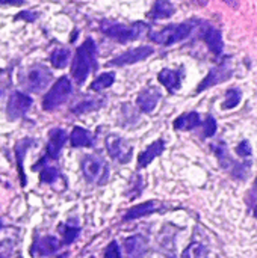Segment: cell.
<instances>
[{
    "label": "cell",
    "instance_id": "1",
    "mask_svg": "<svg viewBox=\"0 0 257 258\" xmlns=\"http://www.w3.org/2000/svg\"><path fill=\"white\" fill-rule=\"evenodd\" d=\"M94 70H97V45L92 38H88L76 50L71 65V76L76 83L82 85Z\"/></svg>",
    "mask_w": 257,
    "mask_h": 258
},
{
    "label": "cell",
    "instance_id": "2",
    "mask_svg": "<svg viewBox=\"0 0 257 258\" xmlns=\"http://www.w3.org/2000/svg\"><path fill=\"white\" fill-rule=\"evenodd\" d=\"M100 30L101 33H105L106 36H109L111 39L126 44L130 41H135L138 38H141L144 33H147L148 27L147 24L138 21L133 24H121V23H114V21H103L100 24Z\"/></svg>",
    "mask_w": 257,
    "mask_h": 258
},
{
    "label": "cell",
    "instance_id": "3",
    "mask_svg": "<svg viewBox=\"0 0 257 258\" xmlns=\"http://www.w3.org/2000/svg\"><path fill=\"white\" fill-rule=\"evenodd\" d=\"M194 30V21H186V23H180V24H171L164 27L159 32H153L150 33V39L156 44L161 45H173L176 42H180L183 39H186L191 32Z\"/></svg>",
    "mask_w": 257,
    "mask_h": 258
},
{
    "label": "cell",
    "instance_id": "4",
    "mask_svg": "<svg viewBox=\"0 0 257 258\" xmlns=\"http://www.w3.org/2000/svg\"><path fill=\"white\" fill-rule=\"evenodd\" d=\"M71 91H73V85H71L68 77L64 76V77L58 79L56 83L50 88V91L42 98V109L44 110H55L56 107H59L62 103L67 101Z\"/></svg>",
    "mask_w": 257,
    "mask_h": 258
},
{
    "label": "cell",
    "instance_id": "5",
    "mask_svg": "<svg viewBox=\"0 0 257 258\" xmlns=\"http://www.w3.org/2000/svg\"><path fill=\"white\" fill-rule=\"evenodd\" d=\"M80 166L85 178L91 183L103 184L109 178V169L106 162L97 156H85Z\"/></svg>",
    "mask_w": 257,
    "mask_h": 258
},
{
    "label": "cell",
    "instance_id": "6",
    "mask_svg": "<svg viewBox=\"0 0 257 258\" xmlns=\"http://www.w3.org/2000/svg\"><path fill=\"white\" fill-rule=\"evenodd\" d=\"M52 82V73L47 67L44 65H35L27 70L26 79H24V86L30 92H41L45 89Z\"/></svg>",
    "mask_w": 257,
    "mask_h": 258
},
{
    "label": "cell",
    "instance_id": "7",
    "mask_svg": "<svg viewBox=\"0 0 257 258\" xmlns=\"http://www.w3.org/2000/svg\"><path fill=\"white\" fill-rule=\"evenodd\" d=\"M106 150H108V154L120 163H129L133 157L132 145L126 139L115 136V135H111L106 138Z\"/></svg>",
    "mask_w": 257,
    "mask_h": 258
},
{
    "label": "cell",
    "instance_id": "8",
    "mask_svg": "<svg viewBox=\"0 0 257 258\" xmlns=\"http://www.w3.org/2000/svg\"><path fill=\"white\" fill-rule=\"evenodd\" d=\"M155 53V50L150 45H141L136 48H130L124 53H121L120 56L111 59L108 62V65L111 67H126V65H133L136 62H142L147 57H150Z\"/></svg>",
    "mask_w": 257,
    "mask_h": 258
},
{
    "label": "cell",
    "instance_id": "9",
    "mask_svg": "<svg viewBox=\"0 0 257 258\" xmlns=\"http://www.w3.org/2000/svg\"><path fill=\"white\" fill-rule=\"evenodd\" d=\"M32 106V98L20 91H15L11 94L9 100H8V106H6V113L9 119H18L23 115H26V112L30 109Z\"/></svg>",
    "mask_w": 257,
    "mask_h": 258
},
{
    "label": "cell",
    "instance_id": "10",
    "mask_svg": "<svg viewBox=\"0 0 257 258\" xmlns=\"http://www.w3.org/2000/svg\"><path fill=\"white\" fill-rule=\"evenodd\" d=\"M230 77H232V68L229 63H223L217 68H212L209 71V74L204 77V80L200 83V86L197 88V92L206 91L208 88H212L218 83H223V82L229 80Z\"/></svg>",
    "mask_w": 257,
    "mask_h": 258
},
{
    "label": "cell",
    "instance_id": "11",
    "mask_svg": "<svg viewBox=\"0 0 257 258\" xmlns=\"http://www.w3.org/2000/svg\"><path fill=\"white\" fill-rule=\"evenodd\" d=\"M161 97H162V94L156 86H148V88H145V89H142L139 92V95L136 98V104H138L141 112L151 113L156 109Z\"/></svg>",
    "mask_w": 257,
    "mask_h": 258
},
{
    "label": "cell",
    "instance_id": "12",
    "mask_svg": "<svg viewBox=\"0 0 257 258\" xmlns=\"http://www.w3.org/2000/svg\"><path fill=\"white\" fill-rule=\"evenodd\" d=\"M67 142V133L64 128H53L48 132V142H47V156L48 159H59V154Z\"/></svg>",
    "mask_w": 257,
    "mask_h": 258
},
{
    "label": "cell",
    "instance_id": "13",
    "mask_svg": "<svg viewBox=\"0 0 257 258\" xmlns=\"http://www.w3.org/2000/svg\"><path fill=\"white\" fill-rule=\"evenodd\" d=\"M124 251L129 258H142L147 252V240L139 234L130 236L124 240Z\"/></svg>",
    "mask_w": 257,
    "mask_h": 258
},
{
    "label": "cell",
    "instance_id": "14",
    "mask_svg": "<svg viewBox=\"0 0 257 258\" xmlns=\"http://www.w3.org/2000/svg\"><path fill=\"white\" fill-rule=\"evenodd\" d=\"M164 148H165V142H164L162 139H158V141H155L151 145H148L147 150L142 151V153L138 156V165H139V168H147L158 156L162 154Z\"/></svg>",
    "mask_w": 257,
    "mask_h": 258
},
{
    "label": "cell",
    "instance_id": "15",
    "mask_svg": "<svg viewBox=\"0 0 257 258\" xmlns=\"http://www.w3.org/2000/svg\"><path fill=\"white\" fill-rule=\"evenodd\" d=\"M159 203L158 201H147V203H142V204H138L135 207H132L130 210H127V213L124 215V221H133V219H139V218H144L147 215H151L155 212L159 210Z\"/></svg>",
    "mask_w": 257,
    "mask_h": 258
},
{
    "label": "cell",
    "instance_id": "16",
    "mask_svg": "<svg viewBox=\"0 0 257 258\" xmlns=\"http://www.w3.org/2000/svg\"><path fill=\"white\" fill-rule=\"evenodd\" d=\"M203 39H204V42L208 44L209 50H211L214 54L220 56V54L223 53V50H224V42H223V35H221V32H220L218 29H215V27H208V29L204 30V33H203Z\"/></svg>",
    "mask_w": 257,
    "mask_h": 258
},
{
    "label": "cell",
    "instance_id": "17",
    "mask_svg": "<svg viewBox=\"0 0 257 258\" xmlns=\"http://www.w3.org/2000/svg\"><path fill=\"white\" fill-rule=\"evenodd\" d=\"M158 79L170 92H174V91H177L180 88L182 74L179 71H174V70H170V68H164L158 74Z\"/></svg>",
    "mask_w": 257,
    "mask_h": 258
},
{
    "label": "cell",
    "instance_id": "18",
    "mask_svg": "<svg viewBox=\"0 0 257 258\" xmlns=\"http://www.w3.org/2000/svg\"><path fill=\"white\" fill-rule=\"evenodd\" d=\"M174 12L176 8L170 0H156L148 12V17L153 20H164V18H170Z\"/></svg>",
    "mask_w": 257,
    "mask_h": 258
},
{
    "label": "cell",
    "instance_id": "19",
    "mask_svg": "<svg viewBox=\"0 0 257 258\" xmlns=\"http://www.w3.org/2000/svg\"><path fill=\"white\" fill-rule=\"evenodd\" d=\"M200 124H201L200 115L195 113V112H188V113L180 115V116L174 121V128H176V130L186 132V130H192V128H195V127H198Z\"/></svg>",
    "mask_w": 257,
    "mask_h": 258
},
{
    "label": "cell",
    "instance_id": "20",
    "mask_svg": "<svg viewBox=\"0 0 257 258\" xmlns=\"http://www.w3.org/2000/svg\"><path fill=\"white\" fill-rule=\"evenodd\" d=\"M70 141H71V145L76 147V148L92 147V142H94L92 135H91L86 128H83V127H74V128L71 130V138H70Z\"/></svg>",
    "mask_w": 257,
    "mask_h": 258
},
{
    "label": "cell",
    "instance_id": "21",
    "mask_svg": "<svg viewBox=\"0 0 257 258\" xmlns=\"http://www.w3.org/2000/svg\"><path fill=\"white\" fill-rule=\"evenodd\" d=\"M59 246H61L59 240L53 236H44V237L38 239L36 245H35L39 255H50V254L56 252L59 249Z\"/></svg>",
    "mask_w": 257,
    "mask_h": 258
},
{
    "label": "cell",
    "instance_id": "22",
    "mask_svg": "<svg viewBox=\"0 0 257 258\" xmlns=\"http://www.w3.org/2000/svg\"><path fill=\"white\" fill-rule=\"evenodd\" d=\"M70 60V50L68 48H56L50 54V62L55 68H65Z\"/></svg>",
    "mask_w": 257,
    "mask_h": 258
},
{
    "label": "cell",
    "instance_id": "23",
    "mask_svg": "<svg viewBox=\"0 0 257 258\" xmlns=\"http://www.w3.org/2000/svg\"><path fill=\"white\" fill-rule=\"evenodd\" d=\"M114 82H115V73H112V71H111V73H103V74H100V76L91 83V89L100 92V91L108 89L109 86H112Z\"/></svg>",
    "mask_w": 257,
    "mask_h": 258
},
{
    "label": "cell",
    "instance_id": "24",
    "mask_svg": "<svg viewBox=\"0 0 257 258\" xmlns=\"http://www.w3.org/2000/svg\"><path fill=\"white\" fill-rule=\"evenodd\" d=\"M32 144H33L32 139H21V141L15 145V157H17L18 171H20V175H21L23 183H24V177H23V156L27 153V150L30 148Z\"/></svg>",
    "mask_w": 257,
    "mask_h": 258
},
{
    "label": "cell",
    "instance_id": "25",
    "mask_svg": "<svg viewBox=\"0 0 257 258\" xmlns=\"http://www.w3.org/2000/svg\"><path fill=\"white\" fill-rule=\"evenodd\" d=\"M182 258H209V252L204 245L194 242L183 251Z\"/></svg>",
    "mask_w": 257,
    "mask_h": 258
},
{
    "label": "cell",
    "instance_id": "26",
    "mask_svg": "<svg viewBox=\"0 0 257 258\" xmlns=\"http://www.w3.org/2000/svg\"><path fill=\"white\" fill-rule=\"evenodd\" d=\"M59 231L62 234V240H64L65 245L73 243L77 239L79 233H80V230L77 227H71V225H61L59 227Z\"/></svg>",
    "mask_w": 257,
    "mask_h": 258
},
{
    "label": "cell",
    "instance_id": "27",
    "mask_svg": "<svg viewBox=\"0 0 257 258\" xmlns=\"http://www.w3.org/2000/svg\"><path fill=\"white\" fill-rule=\"evenodd\" d=\"M241 91L239 89H229L226 94V101L223 103V109H233L241 103Z\"/></svg>",
    "mask_w": 257,
    "mask_h": 258
},
{
    "label": "cell",
    "instance_id": "28",
    "mask_svg": "<svg viewBox=\"0 0 257 258\" xmlns=\"http://www.w3.org/2000/svg\"><path fill=\"white\" fill-rule=\"evenodd\" d=\"M103 104V101H98V100H85V101H82L80 104H77L74 109H73V113H77V115H80V113H85V112H89V110H95V109H98L100 106Z\"/></svg>",
    "mask_w": 257,
    "mask_h": 258
},
{
    "label": "cell",
    "instance_id": "29",
    "mask_svg": "<svg viewBox=\"0 0 257 258\" xmlns=\"http://www.w3.org/2000/svg\"><path fill=\"white\" fill-rule=\"evenodd\" d=\"M59 177V171H58V168H52V166H47V168H44L41 172H39V178H41V181L42 183H53V181H56V178Z\"/></svg>",
    "mask_w": 257,
    "mask_h": 258
},
{
    "label": "cell",
    "instance_id": "30",
    "mask_svg": "<svg viewBox=\"0 0 257 258\" xmlns=\"http://www.w3.org/2000/svg\"><path fill=\"white\" fill-rule=\"evenodd\" d=\"M103 258H123L121 257V251H120V246L117 242H111L105 251V255Z\"/></svg>",
    "mask_w": 257,
    "mask_h": 258
},
{
    "label": "cell",
    "instance_id": "31",
    "mask_svg": "<svg viewBox=\"0 0 257 258\" xmlns=\"http://www.w3.org/2000/svg\"><path fill=\"white\" fill-rule=\"evenodd\" d=\"M215 132H217V121H215V118L208 116L204 121V136L211 138V136H214Z\"/></svg>",
    "mask_w": 257,
    "mask_h": 258
},
{
    "label": "cell",
    "instance_id": "32",
    "mask_svg": "<svg viewBox=\"0 0 257 258\" xmlns=\"http://www.w3.org/2000/svg\"><path fill=\"white\" fill-rule=\"evenodd\" d=\"M236 151H238V154H239L241 157H248V156H251V147H250V144H248L247 141H242V142L238 145Z\"/></svg>",
    "mask_w": 257,
    "mask_h": 258
},
{
    "label": "cell",
    "instance_id": "33",
    "mask_svg": "<svg viewBox=\"0 0 257 258\" xmlns=\"http://www.w3.org/2000/svg\"><path fill=\"white\" fill-rule=\"evenodd\" d=\"M38 15L35 12H30V11H26V12H21L17 15V18H23V20H27V21H33Z\"/></svg>",
    "mask_w": 257,
    "mask_h": 258
},
{
    "label": "cell",
    "instance_id": "34",
    "mask_svg": "<svg viewBox=\"0 0 257 258\" xmlns=\"http://www.w3.org/2000/svg\"><path fill=\"white\" fill-rule=\"evenodd\" d=\"M24 0H0V5H14V6H20L23 5Z\"/></svg>",
    "mask_w": 257,
    "mask_h": 258
},
{
    "label": "cell",
    "instance_id": "35",
    "mask_svg": "<svg viewBox=\"0 0 257 258\" xmlns=\"http://www.w3.org/2000/svg\"><path fill=\"white\" fill-rule=\"evenodd\" d=\"M226 5H229L232 9H238L239 8V0H223Z\"/></svg>",
    "mask_w": 257,
    "mask_h": 258
},
{
    "label": "cell",
    "instance_id": "36",
    "mask_svg": "<svg viewBox=\"0 0 257 258\" xmlns=\"http://www.w3.org/2000/svg\"><path fill=\"white\" fill-rule=\"evenodd\" d=\"M192 2L198 6H206V3H208V0H192Z\"/></svg>",
    "mask_w": 257,
    "mask_h": 258
},
{
    "label": "cell",
    "instance_id": "37",
    "mask_svg": "<svg viewBox=\"0 0 257 258\" xmlns=\"http://www.w3.org/2000/svg\"><path fill=\"white\" fill-rule=\"evenodd\" d=\"M254 215H256V218H257V207L254 209Z\"/></svg>",
    "mask_w": 257,
    "mask_h": 258
},
{
    "label": "cell",
    "instance_id": "38",
    "mask_svg": "<svg viewBox=\"0 0 257 258\" xmlns=\"http://www.w3.org/2000/svg\"><path fill=\"white\" fill-rule=\"evenodd\" d=\"M0 228H2V221H0Z\"/></svg>",
    "mask_w": 257,
    "mask_h": 258
},
{
    "label": "cell",
    "instance_id": "39",
    "mask_svg": "<svg viewBox=\"0 0 257 258\" xmlns=\"http://www.w3.org/2000/svg\"><path fill=\"white\" fill-rule=\"evenodd\" d=\"M0 258H2V257H0Z\"/></svg>",
    "mask_w": 257,
    "mask_h": 258
}]
</instances>
